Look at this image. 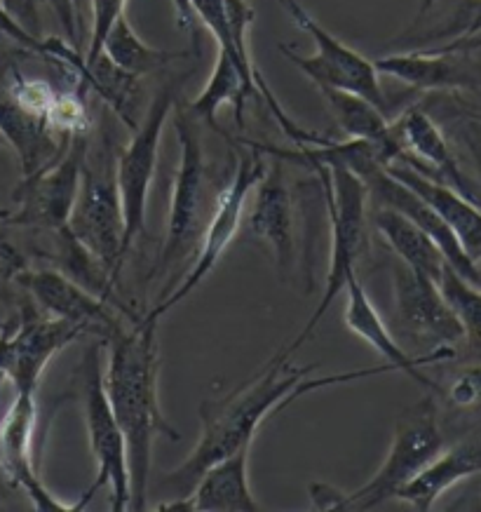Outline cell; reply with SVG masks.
<instances>
[{"mask_svg": "<svg viewBox=\"0 0 481 512\" xmlns=\"http://www.w3.org/2000/svg\"><path fill=\"white\" fill-rule=\"evenodd\" d=\"M289 357L291 355L284 353V350H277L252 381L235 388L230 395L221 397V402L205 404V409L200 412L202 433L198 444H195L186 461L179 468H174L165 480V487L167 491H172V498L191 494L195 482L200 480V475L212 463L221 461L223 456L233 454L240 447L254 444V437L259 433L261 423L270 414L282 412L284 407H289L298 397H306L315 393V390L336 386V383H352L367 379V376L395 372V367L385 362L383 367L357 369V372L310 379L317 367H296L291 365Z\"/></svg>", "mask_w": 481, "mask_h": 512, "instance_id": "1", "label": "cell"}, {"mask_svg": "<svg viewBox=\"0 0 481 512\" xmlns=\"http://www.w3.org/2000/svg\"><path fill=\"white\" fill-rule=\"evenodd\" d=\"M158 320L141 315L108 341L104 388L125 435L130 468V512L146 508L153 444L158 437L179 442V430L165 419L158 397Z\"/></svg>", "mask_w": 481, "mask_h": 512, "instance_id": "2", "label": "cell"}, {"mask_svg": "<svg viewBox=\"0 0 481 512\" xmlns=\"http://www.w3.org/2000/svg\"><path fill=\"white\" fill-rule=\"evenodd\" d=\"M254 151L263 153V156H273L277 160H291V163H303L310 170L317 172L322 184V198L324 207L329 214L331 226V259L327 280H324L322 299L317 303L315 313L310 315L306 327L298 332L294 341H289L282 350L287 355H294L298 348L306 343L315 329L320 327L324 315L334 306L338 294L343 292L345 285L352 275H357V264L362 259L364 249H367L369 235H367V217H369V191L364 181L357 177L350 167H345L341 160L334 158H320L310 156L308 151L298 148V151H282V148L263 146L256 141H247Z\"/></svg>", "mask_w": 481, "mask_h": 512, "instance_id": "3", "label": "cell"}, {"mask_svg": "<svg viewBox=\"0 0 481 512\" xmlns=\"http://www.w3.org/2000/svg\"><path fill=\"white\" fill-rule=\"evenodd\" d=\"M446 440L439 409L432 395L420 397L397 416L388 456L369 482L352 491H341L329 484H310L315 510H376L399 496L406 484L435 461Z\"/></svg>", "mask_w": 481, "mask_h": 512, "instance_id": "4", "label": "cell"}, {"mask_svg": "<svg viewBox=\"0 0 481 512\" xmlns=\"http://www.w3.org/2000/svg\"><path fill=\"white\" fill-rule=\"evenodd\" d=\"M115 158L106 146H99L97 151H92V144L87 148L78 198L73 202L66 228L99 261L108 280L118 287L120 271L127 259L123 254L125 217L118 179H115Z\"/></svg>", "mask_w": 481, "mask_h": 512, "instance_id": "5", "label": "cell"}, {"mask_svg": "<svg viewBox=\"0 0 481 512\" xmlns=\"http://www.w3.org/2000/svg\"><path fill=\"white\" fill-rule=\"evenodd\" d=\"M174 132L179 139V167L172 181V200H169L167 235L162 249L155 259V266L148 280L162 278V275L179 266L186 256H191L202 238V217L207 214V160L205 146L200 137V120H195L184 106L176 101L174 111Z\"/></svg>", "mask_w": 481, "mask_h": 512, "instance_id": "6", "label": "cell"}, {"mask_svg": "<svg viewBox=\"0 0 481 512\" xmlns=\"http://www.w3.org/2000/svg\"><path fill=\"white\" fill-rule=\"evenodd\" d=\"M188 78L174 76L155 92V97L148 106V111L141 116L137 130L132 132V139L115 158V179H118L120 202H123L125 217V242L123 254L132 252L134 242L146 233V205L151 184L155 179V167H158V151L165 123L172 116L179 92Z\"/></svg>", "mask_w": 481, "mask_h": 512, "instance_id": "7", "label": "cell"}, {"mask_svg": "<svg viewBox=\"0 0 481 512\" xmlns=\"http://www.w3.org/2000/svg\"><path fill=\"white\" fill-rule=\"evenodd\" d=\"M237 144H240V141H237ZM247 148L249 153L237 160L235 172L230 174L226 188L216 195L207 226L205 231H202V245L195 249V261L191 271L186 273V278L181 280L179 285L169 289L167 296H160V301L155 303L151 311L144 313L148 320H160L162 315H167L172 308L179 306L181 301H186L188 296L209 278V273L214 271L216 264H219L221 256L226 254L230 242L235 240V235L242 226V219H245L249 195H252L254 186L259 184L268 167L266 160H263V153L254 151L252 146Z\"/></svg>", "mask_w": 481, "mask_h": 512, "instance_id": "8", "label": "cell"}, {"mask_svg": "<svg viewBox=\"0 0 481 512\" xmlns=\"http://www.w3.org/2000/svg\"><path fill=\"white\" fill-rule=\"evenodd\" d=\"M277 3L291 17V22L301 31H306L317 45V52L310 57L298 55L289 45H280L282 55L298 71L306 73L317 87H338V90L355 92L359 97L369 99L371 104H376L385 116H390V99L385 97L381 73H378L376 64L324 29L298 0H277Z\"/></svg>", "mask_w": 481, "mask_h": 512, "instance_id": "9", "label": "cell"}, {"mask_svg": "<svg viewBox=\"0 0 481 512\" xmlns=\"http://www.w3.org/2000/svg\"><path fill=\"white\" fill-rule=\"evenodd\" d=\"M99 343L85 353L80 376H83V412L87 442L97 463V480L87 496H94L99 489H108L111 512L130 510V468H127V444L125 435L120 430V423L115 419L111 402H108L104 388V372H101L99 360Z\"/></svg>", "mask_w": 481, "mask_h": 512, "instance_id": "10", "label": "cell"}, {"mask_svg": "<svg viewBox=\"0 0 481 512\" xmlns=\"http://www.w3.org/2000/svg\"><path fill=\"white\" fill-rule=\"evenodd\" d=\"M87 148H90V134L71 137L52 163L29 177H22L15 188L17 210L10 212L3 224L36 228V231H57L69 224Z\"/></svg>", "mask_w": 481, "mask_h": 512, "instance_id": "11", "label": "cell"}, {"mask_svg": "<svg viewBox=\"0 0 481 512\" xmlns=\"http://www.w3.org/2000/svg\"><path fill=\"white\" fill-rule=\"evenodd\" d=\"M19 289L31 296V301L50 318H59L76 325L83 334L97 336L101 341H111L120 334L130 322H123L120 313L127 318H139L137 313L125 311L115 303L101 299L85 285H80L59 268H29L19 278ZM134 322V320H132Z\"/></svg>", "mask_w": 481, "mask_h": 512, "instance_id": "12", "label": "cell"}, {"mask_svg": "<svg viewBox=\"0 0 481 512\" xmlns=\"http://www.w3.org/2000/svg\"><path fill=\"white\" fill-rule=\"evenodd\" d=\"M392 289L395 318L402 332L413 341L425 343L428 353L456 355L458 343H463V327L437 282L399 261L392 268Z\"/></svg>", "mask_w": 481, "mask_h": 512, "instance_id": "13", "label": "cell"}, {"mask_svg": "<svg viewBox=\"0 0 481 512\" xmlns=\"http://www.w3.org/2000/svg\"><path fill=\"white\" fill-rule=\"evenodd\" d=\"M85 336L71 322L45 315L29 294L17 301L15 327L10 336V376L17 393H38L47 365L54 355Z\"/></svg>", "mask_w": 481, "mask_h": 512, "instance_id": "14", "label": "cell"}, {"mask_svg": "<svg viewBox=\"0 0 481 512\" xmlns=\"http://www.w3.org/2000/svg\"><path fill=\"white\" fill-rule=\"evenodd\" d=\"M36 416L38 404L36 395L17 393L15 402L10 404L8 414L0 421V461L8 470L22 494L29 496L31 505L43 512H73L80 510L90 501V496L83 494L80 503H66L59 496H54L45 482L40 480L36 461H33V433H36Z\"/></svg>", "mask_w": 481, "mask_h": 512, "instance_id": "15", "label": "cell"}, {"mask_svg": "<svg viewBox=\"0 0 481 512\" xmlns=\"http://www.w3.org/2000/svg\"><path fill=\"white\" fill-rule=\"evenodd\" d=\"M252 195V205H249V210H245L247 231L254 240L263 242L268 252L273 254L280 278L291 280L296 275L298 264L294 219L296 205L280 163L266 167V174L254 186Z\"/></svg>", "mask_w": 481, "mask_h": 512, "instance_id": "16", "label": "cell"}, {"mask_svg": "<svg viewBox=\"0 0 481 512\" xmlns=\"http://www.w3.org/2000/svg\"><path fill=\"white\" fill-rule=\"evenodd\" d=\"M392 127L399 144L404 148V165H411L413 170L430 174L451 188H456L467 200L481 205V195L465 172L460 170L456 153L451 151V144L446 141L442 127L432 120L430 113H425L420 106H409L392 118Z\"/></svg>", "mask_w": 481, "mask_h": 512, "instance_id": "17", "label": "cell"}, {"mask_svg": "<svg viewBox=\"0 0 481 512\" xmlns=\"http://www.w3.org/2000/svg\"><path fill=\"white\" fill-rule=\"evenodd\" d=\"M381 76H390L418 92L439 90H479L481 62L474 52L409 50L376 59Z\"/></svg>", "mask_w": 481, "mask_h": 512, "instance_id": "18", "label": "cell"}, {"mask_svg": "<svg viewBox=\"0 0 481 512\" xmlns=\"http://www.w3.org/2000/svg\"><path fill=\"white\" fill-rule=\"evenodd\" d=\"M343 292H345V299H348L345 301V311H343L345 327H348L352 334H357L362 341H367L369 346L374 348L385 362H388V365L395 367V372L411 376L413 381L420 383L423 388H428L430 393H439V386H435L428 376L420 372V367L435 365V362H442V360H451V355L428 353V355L413 357L406 353V350L397 343L395 336H392L388 325H385L381 313H378L374 303H371L367 289H364L362 280H359V275H352Z\"/></svg>", "mask_w": 481, "mask_h": 512, "instance_id": "19", "label": "cell"}, {"mask_svg": "<svg viewBox=\"0 0 481 512\" xmlns=\"http://www.w3.org/2000/svg\"><path fill=\"white\" fill-rule=\"evenodd\" d=\"M474 475H481V426L446 444L435 461L420 470L397 498L420 512L432 510L446 491Z\"/></svg>", "mask_w": 481, "mask_h": 512, "instance_id": "20", "label": "cell"}, {"mask_svg": "<svg viewBox=\"0 0 481 512\" xmlns=\"http://www.w3.org/2000/svg\"><path fill=\"white\" fill-rule=\"evenodd\" d=\"M388 170L411 191H416L446 221L472 264L481 259V205L467 200L444 181L413 170L411 165L395 163L388 165Z\"/></svg>", "mask_w": 481, "mask_h": 512, "instance_id": "21", "label": "cell"}, {"mask_svg": "<svg viewBox=\"0 0 481 512\" xmlns=\"http://www.w3.org/2000/svg\"><path fill=\"white\" fill-rule=\"evenodd\" d=\"M249 449L240 447L209 466L195 482L191 496L193 512H256V501L249 484Z\"/></svg>", "mask_w": 481, "mask_h": 512, "instance_id": "22", "label": "cell"}, {"mask_svg": "<svg viewBox=\"0 0 481 512\" xmlns=\"http://www.w3.org/2000/svg\"><path fill=\"white\" fill-rule=\"evenodd\" d=\"M317 90L327 101L331 116L345 137L371 141L381 153L385 165L402 163L404 148L399 144L390 116H385L376 104L355 92L338 90V87H317Z\"/></svg>", "mask_w": 481, "mask_h": 512, "instance_id": "23", "label": "cell"}, {"mask_svg": "<svg viewBox=\"0 0 481 512\" xmlns=\"http://www.w3.org/2000/svg\"><path fill=\"white\" fill-rule=\"evenodd\" d=\"M0 132L8 139V146L15 148L22 177L38 172L40 167L52 163L66 146V137H57L43 118L24 111L0 87Z\"/></svg>", "mask_w": 481, "mask_h": 512, "instance_id": "24", "label": "cell"}, {"mask_svg": "<svg viewBox=\"0 0 481 512\" xmlns=\"http://www.w3.org/2000/svg\"><path fill=\"white\" fill-rule=\"evenodd\" d=\"M371 214H374L376 231L381 233V238L385 242H388L392 252L397 254V259L413 268L416 273H423L428 275L430 280L439 282L442 271L449 261L444 259L437 242L418 224H413L409 217H404L402 212L392 210L388 205H378V202H374Z\"/></svg>", "mask_w": 481, "mask_h": 512, "instance_id": "25", "label": "cell"}, {"mask_svg": "<svg viewBox=\"0 0 481 512\" xmlns=\"http://www.w3.org/2000/svg\"><path fill=\"white\" fill-rule=\"evenodd\" d=\"M249 97L245 80H242L240 71L235 69V64L230 62L228 55L219 52L216 55V62L212 66V73H209V80L198 97H195L191 104L186 106V111L191 113L195 120H200L202 125L212 127L219 134L226 137V132L221 130L219 123H216V116L223 106L230 104L235 109V123L245 127V106Z\"/></svg>", "mask_w": 481, "mask_h": 512, "instance_id": "26", "label": "cell"}, {"mask_svg": "<svg viewBox=\"0 0 481 512\" xmlns=\"http://www.w3.org/2000/svg\"><path fill=\"white\" fill-rule=\"evenodd\" d=\"M101 55L111 59L120 71L130 73V76L144 78L151 76V73L167 69L172 62L184 59L186 52L158 50V47L144 43V40L139 38V33L132 29L130 19L123 15L113 24V29L108 31Z\"/></svg>", "mask_w": 481, "mask_h": 512, "instance_id": "27", "label": "cell"}, {"mask_svg": "<svg viewBox=\"0 0 481 512\" xmlns=\"http://www.w3.org/2000/svg\"><path fill=\"white\" fill-rule=\"evenodd\" d=\"M437 285L442 289L451 311L456 313L460 327H463V341L470 350H481V289L456 273V268L449 264H446Z\"/></svg>", "mask_w": 481, "mask_h": 512, "instance_id": "28", "label": "cell"}, {"mask_svg": "<svg viewBox=\"0 0 481 512\" xmlns=\"http://www.w3.org/2000/svg\"><path fill=\"white\" fill-rule=\"evenodd\" d=\"M85 90L78 92H59L54 94V101L47 111L45 123L57 137H80V134H92V118L87 109Z\"/></svg>", "mask_w": 481, "mask_h": 512, "instance_id": "29", "label": "cell"}, {"mask_svg": "<svg viewBox=\"0 0 481 512\" xmlns=\"http://www.w3.org/2000/svg\"><path fill=\"white\" fill-rule=\"evenodd\" d=\"M453 412L472 416L481 423V365L463 367L451 376L449 386L439 390Z\"/></svg>", "mask_w": 481, "mask_h": 512, "instance_id": "30", "label": "cell"}, {"mask_svg": "<svg viewBox=\"0 0 481 512\" xmlns=\"http://www.w3.org/2000/svg\"><path fill=\"white\" fill-rule=\"evenodd\" d=\"M3 90L8 92V97L15 101L17 106H22L24 111H29L33 116L43 120L47 116V111H50L54 94H57V90H54L47 80L26 78L24 73H19L17 69H10L8 83L3 85Z\"/></svg>", "mask_w": 481, "mask_h": 512, "instance_id": "31", "label": "cell"}, {"mask_svg": "<svg viewBox=\"0 0 481 512\" xmlns=\"http://www.w3.org/2000/svg\"><path fill=\"white\" fill-rule=\"evenodd\" d=\"M29 259L17 242L5 231V224L0 221V301H10L19 289V278L29 271Z\"/></svg>", "mask_w": 481, "mask_h": 512, "instance_id": "32", "label": "cell"}, {"mask_svg": "<svg viewBox=\"0 0 481 512\" xmlns=\"http://www.w3.org/2000/svg\"><path fill=\"white\" fill-rule=\"evenodd\" d=\"M127 0H90V12H92V26H90V43L83 52L85 64H92L94 59L104 50V40L108 31L113 29V24L125 15Z\"/></svg>", "mask_w": 481, "mask_h": 512, "instance_id": "33", "label": "cell"}, {"mask_svg": "<svg viewBox=\"0 0 481 512\" xmlns=\"http://www.w3.org/2000/svg\"><path fill=\"white\" fill-rule=\"evenodd\" d=\"M0 36H5L19 50L31 52V55L45 57V38L33 36L29 29L19 24V19L0 3Z\"/></svg>", "mask_w": 481, "mask_h": 512, "instance_id": "34", "label": "cell"}, {"mask_svg": "<svg viewBox=\"0 0 481 512\" xmlns=\"http://www.w3.org/2000/svg\"><path fill=\"white\" fill-rule=\"evenodd\" d=\"M50 5L52 15L62 26L66 43L83 52V40H80V0H45Z\"/></svg>", "mask_w": 481, "mask_h": 512, "instance_id": "35", "label": "cell"}, {"mask_svg": "<svg viewBox=\"0 0 481 512\" xmlns=\"http://www.w3.org/2000/svg\"><path fill=\"white\" fill-rule=\"evenodd\" d=\"M12 15L19 19L24 29H29L33 36H40V15H38V0H0Z\"/></svg>", "mask_w": 481, "mask_h": 512, "instance_id": "36", "label": "cell"}, {"mask_svg": "<svg viewBox=\"0 0 481 512\" xmlns=\"http://www.w3.org/2000/svg\"><path fill=\"white\" fill-rule=\"evenodd\" d=\"M15 327V315L5 322H0V386L8 381L10 376V336Z\"/></svg>", "mask_w": 481, "mask_h": 512, "instance_id": "37", "label": "cell"}, {"mask_svg": "<svg viewBox=\"0 0 481 512\" xmlns=\"http://www.w3.org/2000/svg\"><path fill=\"white\" fill-rule=\"evenodd\" d=\"M423 50H435V52H477L481 50V33L470 38H460V40H451L446 45H437V47H423Z\"/></svg>", "mask_w": 481, "mask_h": 512, "instance_id": "38", "label": "cell"}, {"mask_svg": "<svg viewBox=\"0 0 481 512\" xmlns=\"http://www.w3.org/2000/svg\"><path fill=\"white\" fill-rule=\"evenodd\" d=\"M435 5H437V0H420V5H418V15H416V24H413V26H418L420 22H423V19L430 15V12H432V8H435Z\"/></svg>", "mask_w": 481, "mask_h": 512, "instance_id": "39", "label": "cell"}, {"mask_svg": "<svg viewBox=\"0 0 481 512\" xmlns=\"http://www.w3.org/2000/svg\"><path fill=\"white\" fill-rule=\"evenodd\" d=\"M470 146H472L474 156H477L479 163H481V137H472V139H470Z\"/></svg>", "mask_w": 481, "mask_h": 512, "instance_id": "40", "label": "cell"}, {"mask_svg": "<svg viewBox=\"0 0 481 512\" xmlns=\"http://www.w3.org/2000/svg\"><path fill=\"white\" fill-rule=\"evenodd\" d=\"M474 271H477V282H474V285L481 289V259L474 261Z\"/></svg>", "mask_w": 481, "mask_h": 512, "instance_id": "41", "label": "cell"}, {"mask_svg": "<svg viewBox=\"0 0 481 512\" xmlns=\"http://www.w3.org/2000/svg\"><path fill=\"white\" fill-rule=\"evenodd\" d=\"M8 43H10L8 38H5V36H0V55H3V52H5V45H8Z\"/></svg>", "mask_w": 481, "mask_h": 512, "instance_id": "42", "label": "cell"}, {"mask_svg": "<svg viewBox=\"0 0 481 512\" xmlns=\"http://www.w3.org/2000/svg\"><path fill=\"white\" fill-rule=\"evenodd\" d=\"M8 214H10V210H3V207H0V221L8 219Z\"/></svg>", "mask_w": 481, "mask_h": 512, "instance_id": "43", "label": "cell"}, {"mask_svg": "<svg viewBox=\"0 0 481 512\" xmlns=\"http://www.w3.org/2000/svg\"><path fill=\"white\" fill-rule=\"evenodd\" d=\"M5 146H8V139H5V134L0 132V148H5Z\"/></svg>", "mask_w": 481, "mask_h": 512, "instance_id": "44", "label": "cell"}]
</instances>
